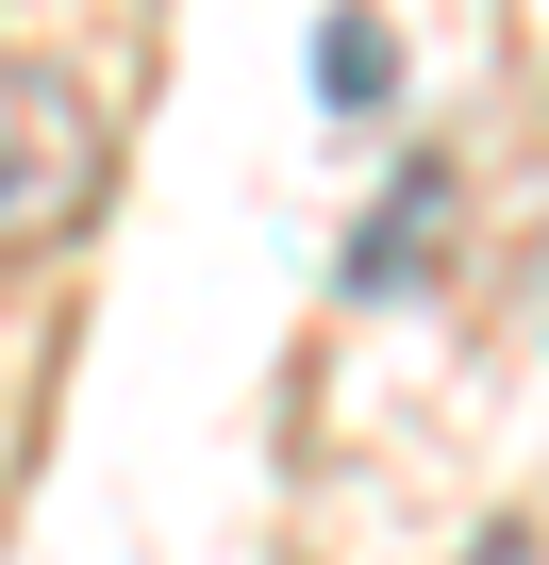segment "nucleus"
<instances>
[{"instance_id": "f257e3e1", "label": "nucleus", "mask_w": 549, "mask_h": 565, "mask_svg": "<svg viewBox=\"0 0 549 565\" xmlns=\"http://www.w3.org/2000/svg\"><path fill=\"white\" fill-rule=\"evenodd\" d=\"M84 200H101V100L0 34V266L84 233Z\"/></svg>"}, {"instance_id": "f03ea898", "label": "nucleus", "mask_w": 549, "mask_h": 565, "mask_svg": "<svg viewBox=\"0 0 549 565\" xmlns=\"http://www.w3.org/2000/svg\"><path fill=\"white\" fill-rule=\"evenodd\" d=\"M433 200H450V183H433V167H400V200H383V216L350 233V282H367V300H400V266H416V233H433Z\"/></svg>"}, {"instance_id": "7ed1b4c3", "label": "nucleus", "mask_w": 549, "mask_h": 565, "mask_svg": "<svg viewBox=\"0 0 549 565\" xmlns=\"http://www.w3.org/2000/svg\"><path fill=\"white\" fill-rule=\"evenodd\" d=\"M317 84H334V100H383V84H400L383 18H334V34H317Z\"/></svg>"}]
</instances>
